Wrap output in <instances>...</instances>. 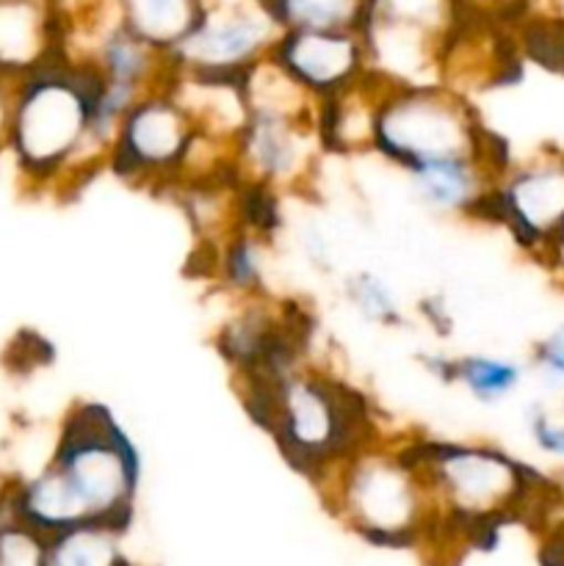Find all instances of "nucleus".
<instances>
[{
	"mask_svg": "<svg viewBox=\"0 0 564 566\" xmlns=\"http://www.w3.org/2000/svg\"><path fill=\"white\" fill-rule=\"evenodd\" d=\"M142 459L105 403L77 401L61 420L48 468L14 497L17 517L44 536L81 525L127 534L136 514Z\"/></svg>",
	"mask_w": 564,
	"mask_h": 566,
	"instance_id": "1",
	"label": "nucleus"
},
{
	"mask_svg": "<svg viewBox=\"0 0 564 566\" xmlns=\"http://www.w3.org/2000/svg\"><path fill=\"white\" fill-rule=\"evenodd\" d=\"M409 451L440 517L435 566L457 564L509 523L551 506V481L492 442L409 437Z\"/></svg>",
	"mask_w": 564,
	"mask_h": 566,
	"instance_id": "2",
	"label": "nucleus"
},
{
	"mask_svg": "<svg viewBox=\"0 0 564 566\" xmlns=\"http://www.w3.org/2000/svg\"><path fill=\"white\" fill-rule=\"evenodd\" d=\"M238 396L282 459L310 484L379 434L368 398L307 359L265 379L243 381Z\"/></svg>",
	"mask_w": 564,
	"mask_h": 566,
	"instance_id": "3",
	"label": "nucleus"
},
{
	"mask_svg": "<svg viewBox=\"0 0 564 566\" xmlns=\"http://www.w3.org/2000/svg\"><path fill=\"white\" fill-rule=\"evenodd\" d=\"M326 512L363 542L387 551L429 553L440 545V517L407 440L376 434L315 481Z\"/></svg>",
	"mask_w": 564,
	"mask_h": 566,
	"instance_id": "4",
	"label": "nucleus"
},
{
	"mask_svg": "<svg viewBox=\"0 0 564 566\" xmlns=\"http://www.w3.org/2000/svg\"><path fill=\"white\" fill-rule=\"evenodd\" d=\"M100 75L83 70L39 72L11 111V147L22 171L39 182L81 188L108 169V158L92 147V111Z\"/></svg>",
	"mask_w": 564,
	"mask_h": 566,
	"instance_id": "5",
	"label": "nucleus"
},
{
	"mask_svg": "<svg viewBox=\"0 0 564 566\" xmlns=\"http://www.w3.org/2000/svg\"><path fill=\"white\" fill-rule=\"evenodd\" d=\"M506 144L451 86H393L376 114L374 153L404 171L459 158H484Z\"/></svg>",
	"mask_w": 564,
	"mask_h": 566,
	"instance_id": "6",
	"label": "nucleus"
},
{
	"mask_svg": "<svg viewBox=\"0 0 564 566\" xmlns=\"http://www.w3.org/2000/svg\"><path fill=\"white\" fill-rule=\"evenodd\" d=\"M199 130L188 111L177 103L169 83L144 94L116 133L108 171L133 188L166 193L180 177Z\"/></svg>",
	"mask_w": 564,
	"mask_h": 566,
	"instance_id": "7",
	"label": "nucleus"
},
{
	"mask_svg": "<svg viewBox=\"0 0 564 566\" xmlns=\"http://www.w3.org/2000/svg\"><path fill=\"white\" fill-rule=\"evenodd\" d=\"M492 224L503 227L523 252L545 263L564 227V149L534 153L509 164L492 197Z\"/></svg>",
	"mask_w": 564,
	"mask_h": 566,
	"instance_id": "8",
	"label": "nucleus"
},
{
	"mask_svg": "<svg viewBox=\"0 0 564 566\" xmlns=\"http://www.w3.org/2000/svg\"><path fill=\"white\" fill-rule=\"evenodd\" d=\"M321 153L318 119L249 111L236 144V171L243 186L265 193L304 188Z\"/></svg>",
	"mask_w": 564,
	"mask_h": 566,
	"instance_id": "9",
	"label": "nucleus"
},
{
	"mask_svg": "<svg viewBox=\"0 0 564 566\" xmlns=\"http://www.w3.org/2000/svg\"><path fill=\"white\" fill-rule=\"evenodd\" d=\"M512 158L506 149L484 158H459L404 171L415 199L437 216L492 224V197Z\"/></svg>",
	"mask_w": 564,
	"mask_h": 566,
	"instance_id": "10",
	"label": "nucleus"
},
{
	"mask_svg": "<svg viewBox=\"0 0 564 566\" xmlns=\"http://www.w3.org/2000/svg\"><path fill=\"white\" fill-rule=\"evenodd\" d=\"M271 20L260 11L219 9L208 20L197 22L191 36L175 50V61L186 66L188 75L241 77L258 53L269 44Z\"/></svg>",
	"mask_w": 564,
	"mask_h": 566,
	"instance_id": "11",
	"label": "nucleus"
},
{
	"mask_svg": "<svg viewBox=\"0 0 564 566\" xmlns=\"http://www.w3.org/2000/svg\"><path fill=\"white\" fill-rule=\"evenodd\" d=\"M274 61L318 103L368 72L363 44L352 33L321 28H293L276 44Z\"/></svg>",
	"mask_w": 564,
	"mask_h": 566,
	"instance_id": "12",
	"label": "nucleus"
},
{
	"mask_svg": "<svg viewBox=\"0 0 564 566\" xmlns=\"http://www.w3.org/2000/svg\"><path fill=\"white\" fill-rule=\"evenodd\" d=\"M390 83L376 72H363L332 97L318 103L321 153L365 155L374 153L376 114Z\"/></svg>",
	"mask_w": 564,
	"mask_h": 566,
	"instance_id": "13",
	"label": "nucleus"
},
{
	"mask_svg": "<svg viewBox=\"0 0 564 566\" xmlns=\"http://www.w3.org/2000/svg\"><path fill=\"white\" fill-rule=\"evenodd\" d=\"M437 379L457 385L479 403L506 401L523 381V365L492 354H462V357L429 359Z\"/></svg>",
	"mask_w": 564,
	"mask_h": 566,
	"instance_id": "14",
	"label": "nucleus"
},
{
	"mask_svg": "<svg viewBox=\"0 0 564 566\" xmlns=\"http://www.w3.org/2000/svg\"><path fill=\"white\" fill-rule=\"evenodd\" d=\"M265 247L269 235L258 230L232 232L224 243L213 252V276L224 291L236 293L238 298L265 296Z\"/></svg>",
	"mask_w": 564,
	"mask_h": 566,
	"instance_id": "15",
	"label": "nucleus"
},
{
	"mask_svg": "<svg viewBox=\"0 0 564 566\" xmlns=\"http://www.w3.org/2000/svg\"><path fill=\"white\" fill-rule=\"evenodd\" d=\"M127 31L149 48L175 53L197 28L191 0H127Z\"/></svg>",
	"mask_w": 564,
	"mask_h": 566,
	"instance_id": "16",
	"label": "nucleus"
},
{
	"mask_svg": "<svg viewBox=\"0 0 564 566\" xmlns=\"http://www.w3.org/2000/svg\"><path fill=\"white\" fill-rule=\"evenodd\" d=\"M125 534L108 525H81L50 536V566H133Z\"/></svg>",
	"mask_w": 564,
	"mask_h": 566,
	"instance_id": "17",
	"label": "nucleus"
},
{
	"mask_svg": "<svg viewBox=\"0 0 564 566\" xmlns=\"http://www.w3.org/2000/svg\"><path fill=\"white\" fill-rule=\"evenodd\" d=\"M42 55L39 14L28 3H0V64L28 66Z\"/></svg>",
	"mask_w": 564,
	"mask_h": 566,
	"instance_id": "18",
	"label": "nucleus"
},
{
	"mask_svg": "<svg viewBox=\"0 0 564 566\" xmlns=\"http://www.w3.org/2000/svg\"><path fill=\"white\" fill-rule=\"evenodd\" d=\"M343 296L346 304L363 321L376 326H398L404 324V310L393 287L374 271H354L343 282Z\"/></svg>",
	"mask_w": 564,
	"mask_h": 566,
	"instance_id": "19",
	"label": "nucleus"
},
{
	"mask_svg": "<svg viewBox=\"0 0 564 566\" xmlns=\"http://www.w3.org/2000/svg\"><path fill=\"white\" fill-rule=\"evenodd\" d=\"M0 566H50V536L17 517L0 523Z\"/></svg>",
	"mask_w": 564,
	"mask_h": 566,
	"instance_id": "20",
	"label": "nucleus"
},
{
	"mask_svg": "<svg viewBox=\"0 0 564 566\" xmlns=\"http://www.w3.org/2000/svg\"><path fill=\"white\" fill-rule=\"evenodd\" d=\"M282 11L293 28L343 31L357 11V0H282Z\"/></svg>",
	"mask_w": 564,
	"mask_h": 566,
	"instance_id": "21",
	"label": "nucleus"
},
{
	"mask_svg": "<svg viewBox=\"0 0 564 566\" xmlns=\"http://www.w3.org/2000/svg\"><path fill=\"white\" fill-rule=\"evenodd\" d=\"M370 20L398 22L431 33L442 22V0H379V11Z\"/></svg>",
	"mask_w": 564,
	"mask_h": 566,
	"instance_id": "22",
	"label": "nucleus"
},
{
	"mask_svg": "<svg viewBox=\"0 0 564 566\" xmlns=\"http://www.w3.org/2000/svg\"><path fill=\"white\" fill-rule=\"evenodd\" d=\"M531 368L551 387L564 385V326L553 329L531 348Z\"/></svg>",
	"mask_w": 564,
	"mask_h": 566,
	"instance_id": "23",
	"label": "nucleus"
},
{
	"mask_svg": "<svg viewBox=\"0 0 564 566\" xmlns=\"http://www.w3.org/2000/svg\"><path fill=\"white\" fill-rule=\"evenodd\" d=\"M529 431L542 453H547L553 459H564V423H556L542 409H531Z\"/></svg>",
	"mask_w": 564,
	"mask_h": 566,
	"instance_id": "24",
	"label": "nucleus"
},
{
	"mask_svg": "<svg viewBox=\"0 0 564 566\" xmlns=\"http://www.w3.org/2000/svg\"><path fill=\"white\" fill-rule=\"evenodd\" d=\"M545 265H551V269L562 271V274H564V227H562V230H558V235L553 238L551 249H547Z\"/></svg>",
	"mask_w": 564,
	"mask_h": 566,
	"instance_id": "25",
	"label": "nucleus"
},
{
	"mask_svg": "<svg viewBox=\"0 0 564 566\" xmlns=\"http://www.w3.org/2000/svg\"><path fill=\"white\" fill-rule=\"evenodd\" d=\"M562 412H564V401H562Z\"/></svg>",
	"mask_w": 564,
	"mask_h": 566,
	"instance_id": "26",
	"label": "nucleus"
}]
</instances>
